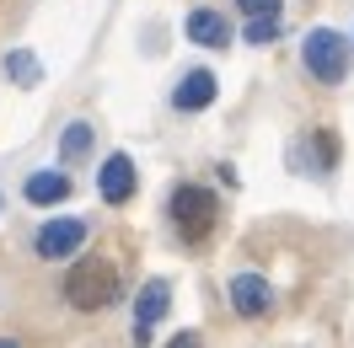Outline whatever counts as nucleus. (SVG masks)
I'll use <instances>...</instances> for the list:
<instances>
[{"label":"nucleus","instance_id":"nucleus-1","mask_svg":"<svg viewBox=\"0 0 354 348\" xmlns=\"http://www.w3.org/2000/svg\"><path fill=\"white\" fill-rule=\"evenodd\" d=\"M65 300L75 311H102V305L118 300V273H113L108 258H81L65 279Z\"/></svg>","mask_w":354,"mask_h":348},{"label":"nucleus","instance_id":"nucleus-6","mask_svg":"<svg viewBox=\"0 0 354 348\" xmlns=\"http://www.w3.org/2000/svg\"><path fill=\"white\" fill-rule=\"evenodd\" d=\"M167 305H172V284L167 279H151L140 289V300H134V343H151V332L167 316Z\"/></svg>","mask_w":354,"mask_h":348},{"label":"nucleus","instance_id":"nucleus-7","mask_svg":"<svg viewBox=\"0 0 354 348\" xmlns=\"http://www.w3.org/2000/svg\"><path fill=\"white\" fill-rule=\"evenodd\" d=\"M215 75H209V70H188V75H183V81H177V91H172V108L177 113H204L209 108V102H215Z\"/></svg>","mask_w":354,"mask_h":348},{"label":"nucleus","instance_id":"nucleus-4","mask_svg":"<svg viewBox=\"0 0 354 348\" xmlns=\"http://www.w3.org/2000/svg\"><path fill=\"white\" fill-rule=\"evenodd\" d=\"M172 220L183 236H204L209 231V220H215V193L199 188V182H183L172 188Z\"/></svg>","mask_w":354,"mask_h":348},{"label":"nucleus","instance_id":"nucleus-12","mask_svg":"<svg viewBox=\"0 0 354 348\" xmlns=\"http://www.w3.org/2000/svg\"><path fill=\"white\" fill-rule=\"evenodd\" d=\"M86 151H91V124H70V129L59 134V155H65V161H81Z\"/></svg>","mask_w":354,"mask_h":348},{"label":"nucleus","instance_id":"nucleus-5","mask_svg":"<svg viewBox=\"0 0 354 348\" xmlns=\"http://www.w3.org/2000/svg\"><path fill=\"white\" fill-rule=\"evenodd\" d=\"M225 295H231V311L236 316H268L274 311V284L263 279V273H252V268H242V273H231V284H225Z\"/></svg>","mask_w":354,"mask_h":348},{"label":"nucleus","instance_id":"nucleus-9","mask_svg":"<svg viewBox=\"0 0 354 348\" xmlns=\"http://www.w3.org/2000/svg\"><path fill=\"white\" fill-rule=\"evenodd\" d=\"M97 188H102L108 204L134 198V161H129V155H108V161H102V172H97Z\"/></svg>","mask_w":354,"mask_h":348},{"label":"nucleus","instance_id":"nucleus-11","mask_svg":"<svg viewBox=\"0 0 354 348\" xmlns=\"http://www.w3.org/2000/svg\"><path fill=\"white\" fill-rule=\"evenodd\" d=\"M6 75H11L17 86H38V81H44V65H38L32 48H17V54H6Z\"/></svg>","mask_w":354,"mask_h":348},{"label":"nucleus","instance_id":"nucleus-10","mask_svg":"<svg viewBox=\"0 0 354 348\" xmlns=\"http://www.w3.org/2000/svg\"><path fill=\"white\" fill-rule=\"evenodd\" d=\"M22 193H27V204H59V198H70V177L65 172H32Z\"/></svg>","mask_w":354,"mask_h":348},{"label":"nucleus","instance_id":"nucleus-14","mask_svg":"<svg viewBox=\"0 0 354 348\" xmlns=\"http://www.w3.org/2000/svg\"><path fill=\"white\" fill-rule=\"evenodd\" d=\"M236 6H242V17H279L285 0H236Z\"/></svg>","mask_w":354,"mask_h":348},{"label":"nucleus","instance_id":"nucleus-13","mask_svg":"<svg viewBox=\"0 0 354 348\" xmlns=\"http://www.w3.org/2000/svg\"><path fill=\"white\" fill-rule=\"evenodd\" d=\"M268 38H279V17H252L247 22V44H268Z\"/></svg>","mask_w":354,"mask_h":348},{"label":"nucleus","instance_id":"nucleus-2","mask_svg":"<svg viewBox=\"0 0 354 348\" xmlns=\"http://www.w3.org/2000/svg\"><path fill=\"white\" fill-rule=\"evenodd\" d=\"M301 59H306V75L322 81V86H338L349 75V38L333 32V27H311L306 44H301Z\"/></svg>","mask_w":354,"mask_h":348},{"label":"nucleus","instance_id":"nucleus-8","mask_svg":"<svg viewBox=\"0 0 354 348\" xmlns=\"http://www.w3.org/2000/svg\"><path fill=\"white\" fill-rule=\"evenodd\" d=\"M183 32H188V44H199V48H225L231 44V22H225L221 11H188Z\"/></svg>","mask_w":354,"mask_h":348},{"label":"nucleus","instance_id":"nucleus-3","mask_svg":"<svg viewBox=\"0 0 354 348\" xmlns=\"http://www.w3.org/2000/svg\"><path fill=\"white\" fill-rule=\"evenodd\" d=\"M81 246H86V220H75V215L48 220V225H38V236H32V252L44 262H65V258H75Z\"/></svg>","mask_w":354,"mask_h":348},{"label":"nucleus","instance_id":"nucleus-15","mask_svg":"<svg viewBox=\"0 0 354 348\" xmlns=\"http://www.w3.org/2000/svg\"><path fill=\"white\" fill-rule=\"evenodd\" d=\"M167 348H204V338H199V332H177Z\"/></svg>","mask_w":354,"mask_h":348},{"label":"nucleus","instance_id":"nucleus-16","mask_svg":"<svg viewBox=\"0 0 354 348\" xmlns=\"http://www.w3.org/2000/svg\"><path fill=\"white\" fill-rule=\"evenodd\" d=\"M0 348H17V343H11V338H0Z\"/></svg>","mask_w":354,"mask_h":348}]
</instances>
